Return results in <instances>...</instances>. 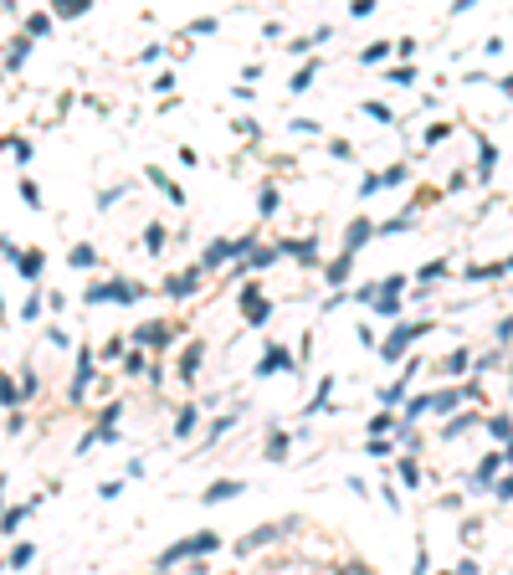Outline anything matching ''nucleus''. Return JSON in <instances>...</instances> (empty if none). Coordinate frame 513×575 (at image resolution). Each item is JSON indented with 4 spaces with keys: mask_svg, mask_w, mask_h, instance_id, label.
Wrapping results in <instances>:
<instances>
[{
    "mask_svg": "<svg viewBox=\"0 0 513 575\" xmlns=\"http://www.w3.org/2000/svg\"><path fill=\"white\" fill-rule=\"evenodd\" d=\"M26 514H31V503H16V508H6V519H0V529L10 534V529H16V524H21Z\"/></svg>",
    "mask_w": 513,
    "mask_h": 575,
    "instance_id": "4468645a",
    "label": "nucleus"
},
{
    "mask_svg": "<svg viewBox=\"0 0 513 575\" xmlns=\"http://www.w3.org/2000/svg\"><path fill=\"white\" fill-rule=\"evenodd\" d=\"M67 262H72V267H93V262H98V252H93L87 242H77L72 252H67Z\"/></svg>",
    "mask_w": 513,
    "mask_h": 575,
    "instance_id": "f8f14e48",
    "label": "nucleus"
},
{
    "mask_svg": "<svg viewBox=\"0 0 513 575\" xmlns=\"http://www.w3.org/2000/svg\"><path fill=\"white\" fill-rule=\"evenodd\" d=\"M242 488H246V483H236V478H221V483H210V488L201 493V499H205V503H231Z\"/></svg>",
    "mask_w": 513,
    "mask_h": 575,
    "instance_id": "20e7f679",
    "label": "nucleus"
},
{
    "mask_svg": "<svg viewBox=\"0 0 513 575\" xmlns=\"http://www.w3.org/2000/svg\"><path fill=\"white\" fill-rule=\"evenodd\" d=\"M216 544H221V534H216V529H195V534H185L180 544H169V550L160 555V570H165V565H175V560H190V555H210Z\"/></svg>",
    "mask_w": 513,
    "mask_h": 575,
    "instance_id": "f257e3e1",
    "label": "nucleus"
},
{
    "mask_svg": "<svg viewBox=\"0 0 513 575\" xmlns=\"http://www.w3.org/2000/svg\"><path fill=\"white\" fill-rule=\"evenodd\" d=\"M0 313H6V298H0Z\"/></svg>",
    "mask_w": 513,
    "mask_h": 575,
    "instance_id": "c9c22d12",
    "label": "nucleus"
},
{
    "mask_svg": "<svg viewBox=\"0 0 513 575\" xmlns=\"http://www.w3.org/2000/svg\"><path fill=\"white\" fill-rule=\"evenodd\" d=\"M349 262H354V257H349V252H339V257H334V267H328V283H344V278H349Z\"/></svg>",
    "mask_w": 513,
    "mask_h": 575,
    "instance_id": "2eb2a0df",
    "label": "nucleus"
},
{
    "mask_svg": "<svg viewBox=\"0 0 513 575\" xmlns=\"http://www.w3.org/2000/svg\"><path fill=\"white\" fill-rule=\"evenodd\" d=\"M416 334H426V324H401V329L390 334L385 344H380V349H385V360H401V355H405V344H411Z\"/></svg>",
    "mask_w": 513,
    "mask_h": 575,
    "instance_id": "7ed1b4c3",
    "label": "nucleus"
},
{
    "mask_svg": "<svg viewBox=\"0 0 513 575\" xmlns=\"http://www.w3.org/2000/svg\"><path fill=\"white\" fill-rule=\"evenodd\" d=\"M139 298V283H98L87 288V303H134Z\"/></svg>",
    "mask_w": 513,
    "mask_h": 575,
    "instance_id": "f03ea898",
    "label": "nucleus"
},
{
    "mask_svg": "<svg viewBox=\"0 0 513 575\" xmlns=\"http://www.w3.org/2000/svg\"><path fill=\"white\" fill-rule=\"evenodd\" d=\"M195 416H201V411H180V416H175V431H180V437H190V431H195Z\"/></svg>",
    "mask_w": 513,
    "mask_h": 575,
    "instance_id": "6ab92c4d",
    "label": "nucleus"
},
{
    "mask_svg": "<svg viewBox=\"0 0 513 575\" xmlns=\"http://www.w3.org/2000/svg\"><path fill=\"white\" fill-rule=\"evenodd\" d=\"M165 293H169V298H190V293H195V272H180V278H169V283H165Z\"/></svg>",
    "mask_w": 513,
    "mask_h": 575,
    "instance_id": "0eeeda50",
    "label": "nucleus"
},
{
    "mask_svg": "<svg viewBox=\"0 0 513 575\" xmlns=\"http://www.w3.org/2000/svg\"><path fill=\"white\" fill-rule=\"evenodd\" d=\"M283 365L293 370V360H287V349H267V360L257 365V375H272V370H283Z\"/></svg>",
    "mask_w": 513,
    "mask_h": 575,
    "instance_id": "1a4fd4ad",
    "label": "nucleus"
},
{
    "mask_svg": "<svg viewBox=\"0 0 513 575\" xmlns=\"http://www.w3.org/2000/svg\"><path fill=\"white\" fill-rule=\"evenodd\" d=\"M401 478H405V483H411V488H416V483H421V467L411 462V457H405V462H401Z\"/></svg>",
    "mask_w": 513,
    "mask_h": 575,
    "instance_id": "bb28decb",
    "label": "nucleus"
},
{
    "mask_svg": "<svg viewBox=\"0 0 513 575\" xmlns=\"http://www.w3.org/2000/svg\"><path fill=\"white\" fill-rule=\"evenodd\" d=\"M344 575H370V570H360V565H349V570H344Z\"/></svg>",
    "mask_w": 513,
    "mask_h": 575,
    "instance_id": "473e14b6",
    "label": "nucleus"
},
{
    "mask_svg": "<svg viewBox=\"0 0 513 575\" xmlns=\"http://www.w3.org/2000/svg\"><path fill=\"white\" fill-rule=\"evenodd\" d=\"M195 365H201V344H190V349H185V360H180V375H185V381L195 375Z\"/></svg>",
    "mask_w": 513,
    "mask_h": 575,
    "instance_id": "f3484780",
    "label": "nucleus"
},
{
    "mask_svg": "<svg viewBox=\"0 0 513 575\" xmlns=\"http://www.w3.org/2000/svg\"><path fill=\"white\" fill-rule=\"evenodd\" d=\"M21 201H26V206H42V190H36L31 180H21Z\"/></svg>",
    "mask_w": 513,
    "mask_h": 575,
    "instance_id": "5701e85b",
    "label": "nucleus"
},
{
    "mask_svg": "<svg viewBox=\"0 0 513 575\" xmlns=\"http://www.w3.org/2000/svg\"><path fill=\"white\" fill-rule=\"evenodd\" d=\"M488 426H493V437H498V442H513V426H508V416H493Z\"/></svg>",
    "mask_w": 513,
    "mask_h": 575,
    "instance_id": "aec40b11",
    "label": "nucleus"
},
{
    "mask_svg": "<svg viewBox=\"0 0 513 575\" xmlns=\"http://www.w3.org/2000/svg\"><path fill=\"white\" fill-rule=\"evenodd\" d=\"M364 237H370V221H354V226H349V231H344V252H349V257H354V247H360V242H364Z\"/></svg>",
    "mask_w": 513,
    "mask_h": 575,
    "instance_id": "ddd939ff",
    "label": "nucleus"
},
{
    "mask_svg": "<svg viewBox=\"0 0 513 575\" xmlns=\"http://www.w3.org/2000/svg\"><path fill=\"white\" fill-rule=\"evenodd\" d=\"M498 467H503V457H498V452H488V457H482V467H478V478H482V483H488V478L498 473Z\"/></svg>",
    "mask_w": 513,
    "mask_h": 575,
    "instance_id": "a211bd4d",
    "label": "nucleus"
},
{
    "mask_svg": "<svg viewBox=\"0 0 513 575\" xmlns=\"http://www.w3.org/2000/svg\"><path fill=\"white\" fill-rule=\"evenodd\" d=\"M42 262H47V257L31 252V257H21V272H26V278H36V272H42Z\"/></svg>",
    "mask_w": 513,
    "mask_h": 575,
    "instance_id": "b1692460",
    "label": "nucleus"
},
{
    "mask_svg": "<svg viewBox=\"0 0 513 575\" xmlns=\"http://www.w3.org/2000/svg\"><path fill=\"white\" fill-rule=\"evenodd\" d=\"M272 534H278L272 524H267V529H252V534H246L242 544H236V550H242V555H246V550H262V544H272Z\"/></svg>",
    "mask_w": 513,
    "mask_h": 575,
    "instance_id": "9d476101",
    "label": "nucleus"
},
{
    "mask_svg": "<svg viewBox=\"0 0 513 575\" xmlns=\"http://www.w3.org/2000/svg\"><path fill=\"white\" fill-rule=\"evenodd\" d=\"M231 252H236V247H226V242H210V247H205V257H201V267H221Z\"/></svg>",
    "mask_w": 513,
    "mask_h": 575,
    "instance_id": "6e6552de",
    "label": "nucleus"
},
{
    "mask_svg": "<svg viewBox=\"0 0 513 575\" xmlns=\"http://www.w3.org/2000/svg\"><path fill=\"white\" fill-rule=\"evenodd\" d=\"M242 308H246V319H252V324H262V319H267V303H262V298H257V288H246V293H242Z\"/></svg>",
    "mask_w": 513,
    "mask_h": 575,
    "instance_id": "423d86ee",
    "label": "nucleus"
},
{
    "mask_svg": "<svg viewBox=\"0 0 513 575\" xmlns=\"http://www.w3.org/2000/svg\"><path fill=\"white\" fill-rule=\"evenodd\" d=\"M160 242H165V231H160V226L144 231V247H149V252H160Z\"/></svg>",
    "mask_w": 513,
    "mask_h": 575,
    "instance_id": "c85d7f7f",
    "label": "nucleus"
},
{
    "mask_svg": "<svg viewBox=\"0 0 513 575\" xmlns=\"http://www.w3.org/2000/svg\"><path fill=\"white\" fill-rule=\"evenodd\" d=\"M26 26H31V36H47V31H51V21H47V16H31Z\"/></svg>",
    "mask_w": 513,
    "mask_h": 575,
    "instance_id": "7c9ffc66",
    "label": "nucleus"
},
{
    "mask_svg": "<svg viewBox=\"0 0 513 575\" xmlns=\"http://www.w3.org/2000/svg\"><path fill=\"white\" fill-rule=\"evenodd\" d=\"M36 550H31V544H16V550H10V565H26V560H31Z\"/></svg>",
    "mask_w": 513,
    "mask_h": 575,
    "instance_id": "c756f323",
    "label": "nucleus"
},
{
    "mask_svg": "<svg viewBox=\"0 0 513 575\" xmlns=\"http://www.w3.org/2000/svg\"><path fill=\"white\" fill-rule=\"evenodd\" d=\"M380 185H385V175H364V180H360V195H375Z\"/></svg>",
    "mask_w": 513,
    "mask_h": 575,
    "instance_id": "a878e982",
    "label": "nucleus"
},
{
    "mask_svg": "<svg viewBox=\"0 0 513 575\" xmlns=\"http://www.w3.org/2000/svg\"><path fill=\"white\" fill-rule=\"evenodd\" d=\"M503 93H513V77H508V83H503Z\"/></svg>",
    "mask_w": 513,
    "mask_h": 575,
    "instance_id": "f704fd0d",
    "label": "nucleus"
},
{
    "mask_svg": "<svg viewBox=\"0 0 513 575\" xmlns=\"http://www.w3.org/2000/svg\"><path fill=\"white\" fill-rule=\"evenodd\" d=\"M308 83H313V67H303V72H298V77H293V88H287V93H308Z\"/></svg>",
    "mask_w": 513,
    "mask_h": 575,
    "instance_id": "393cba45",
    "label": "nucleus"
},
{
    "mask_svg": "<svg viewBox=\"0 0 513 575\" xmlns=\"http://www.w3.org/2000/svg\"><path fill=\"white\" fill-rule=\"evenodd\" d=\"M87 381H93V355H83V360H77V381H72V396H83V390H87Z\"/></svg>",
    "mask_w": 513,
    "mask_h": 575,
    "instance_id": "9b49d317",
    "label": "nucleus"
},
{
    "mask_svg": "<svg viewBox=\"0 0 513 575\" xmlns=\"http://www.w3.org/2000/svg\"><path fill=\"white\" fill-rule=\"evenodd\" d=\"M283 452H287V437H283V431H272V437H267V457H272V462H283Z\"/></svg>",
    "mask_w": 513,
    "mask_h": 575,
    "instance_id": "dca6fc26",
    "label": "nucleus"
},
{
    "mask_svg": "<svg viewBox=\"0 0 513 575\" xmlns=\"http://www.w3.org/2000/svg\"><path fill=\"white\" fill-rule=\"evenodd\" d=\"M83 10H87V0H62L57 16H67V21H72V16H83Z\"/></svg>",
    "mask_w": 513,
    "mask_h": 575,
    "instance_id": "412c9836",
    "label": "nucleus"
},
{
    "mask_svg": "<svg viewBox=\"0 0 513 575\" xmlns=\"http://www.w3.org/2000/svg\"><path fill=\"white\" fill-rule=\"evenodd\" d=\"M272 211H278V190L267 185V190H262V216H272Z\"/></svg>",
    "mask_w": 513,
    "mask_h": 575,
    "instance_id": "cd10ccee",
    "label": "nucleus"
},
{
    "mask_svg": "<svg viewBox=\"0 0 513 575\" xmlns=\"http://www.w3.org/2000/svg\"><path fill=\"white\" fill-rule=\"evenodd\" d=\"M0 503H6V473H0Z\"/></svg>",
    "mask_w": 513,
    "mask_h": 575,
    "instance_id": "72a5a7b5",
    "label": "nucleus"
},
{
    "mask_svg": "<svg viewBox=\"0 0 513 575\" xmlns=\"http://www.w3.org/2000/svg\"><path fill=\"white\" fill-rule=\"evenodd\" d=\"M385 51H390V42H375V47H364V51H360V62H380Z\"/></svg>",
    "mask_w": 513,
    "mask_h": 575,
    "instance_id": "4be33fe9",
    "label": "nucleus"
},
{
    "mask_svg": "<svg viewBox=\"0 0 513 575\" xmlns=\"http://www.w3.org/2000/svg\"><path fill=\"white\" fill-rule=\"evenodd\" d=\"M0 401H16V385H10L6 375H0Z\"/></svg>",
    "mask_w": 513,
    "mask_h": 575,
    "instance_id": "2f4dec72",
    "label": "nucleus"
},
{
    "mask_svg": "<svg viewBox=\"0 0 513 575\" xmlns=\"http://www.w3.org/2000/svg\"><path fill=\"white\" fill-rule=\"evenodd\" d=\"M169 339H175L169 324H144V329H139V344H169Z\"/></svg>",
    "mask_w": 513,
    "mask_h": 575,
    "instance_id": "39448f33",
    "label": "nucleus"
}]
</instances>
